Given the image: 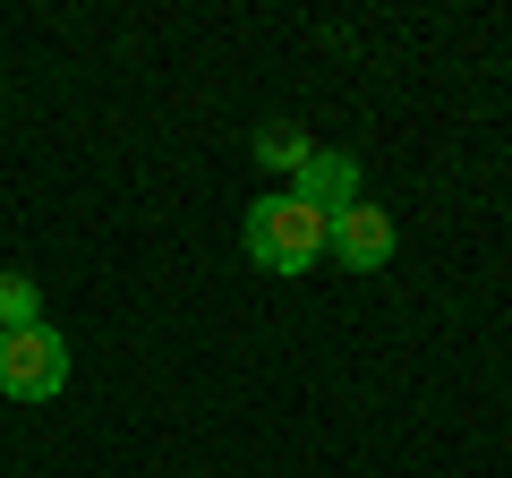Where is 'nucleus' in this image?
Listing matches in <instances>:
<instances>
[{
	"instance_id": "f257e3e1",
	"label": "nucleus",
	"mask_w": 512,
	"mask_h": 478,
	"mask_svg": "<svg viewBox=\"0 0 512 478\" xmlns=\"http://www.w3.org/2000/svg\"><path fill=\"white\" fill-rule=\"evenodd\" d=\"M239 239H248V265H265V274H308V265L325 257V214L282 188V197L248 205V231Z\"/></svg>"
},
{
	"instance_id": "f03ea898",
	"label": "nucleus",
	"mask_w": 512,
	"mask_h": 478,
	"mask_svg": "<svg viewBox=\"0 0 512 478\" xmlns=\"http://www.w3.org/2000/svg\"><path fill=\"white\" fill-rule=\"evenodd\" d=\"M69 385V342L52 325H26V333H0V393L9 402H52Z\"/></svg>"
},
{
	"instance_id": "7ed1b4c3",
	"label": "nucleus",
	"mask_w": 512,
	"mask_h": 478,
	"mask_svg": "<svg viewBox=\"0 0 512 478\" xmlns=\"http://www.w3.org/2000/svg\"><path fill=\"white\" fill-rule=\"evenodd\" d=\"M393 248H402V231H393V214L384 205H342V214H325V257H342L350 274H384L393 265Z\"/></svg>"
},
{
	"instance_id": "20e7f679",
	"label": "nucleus",
	"mask_w": 512,
	"mask_h": 478,
	"mask_svg": "<svg viewBox=\"0 0 512 478\" xmlns=\"http://www.w3.org/2000/svg\"><path fill=\"white\" fill-rule=\"evenodd\" d=\"M291 197H299V205H316V214H342V205H359V163H350L342 146H316V154H308V171L291 180Z\"/></svg>"
},
{
	"instance_id": "39448f33",
	"label": "nucleus",
	"mask_w": 512,
	"mask_h": 478,
	"mask_svg": "<svg viewBox=\"0 0 512 478\" xmlns=\"http://www.w3.org/2000/svg\"><path fill=\"white\" fill-rule=\"evenodd\" d=\"M308 154H316V137L299 129V120H265V129H256V163H265V171H291V180H299Z\"/></svg>"
},
{
	"instance_id": "423d86ee",
	"label": "nucleus",
	"mask_w": 512,
	"mask_h": 478,
	"mask_svg": "<svg viewBox=\"0 0 512 478\" xmlns=\"http://www.w3.org/2000/svg\"><path fill=\"white\" fill-rule=\"evenodd\" d=\"M26 325H43V291H35V274L0 265V333H26Z\"/></svg>"
}]
</instances>
